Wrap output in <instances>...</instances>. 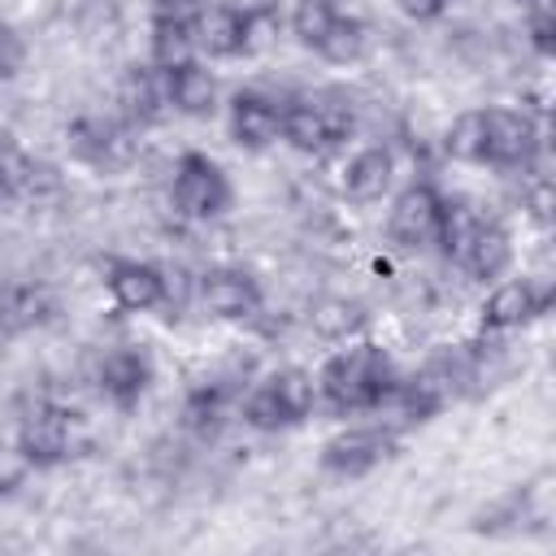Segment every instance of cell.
Returning <instances> with one entry per match:
<instances>
[{
  "mask_svg": "<svg viewBox=\"0 0 556 556\" xmlns=\"http://www.w3.org/2000/svg\"><path fill=\"white\" fill-rule=\"evenodd\" d=\"M543 148L539 122L526 109H508V104H486V109H469L460 113L447 135H443V152L452 161L465 165H495V169H526Z\"/></svg>",
  "mask_w": 556,
  "mask_h": 556,
  "instance_id": "obj_1",
  "label": "cell"
},
{
  "mask_svg": "<svg viewBox=\"0 0 556 556\" xmlns=\"http://www.w3.org/2000/svg\"><path fill=\"white\" fill-rule=\"evenodd\" d=\"M400 387V374L391 365V356L378 343H348L339 348L321 374H317V395L334 408V413H369L382 408Z\"/></svg>",
  "mask_w": 556,
  "mask_h": 556,
  "instance_id": "obj_2",
  "label": "cell"
},
{
  "mask_svg": "<svg viewBox=\"0 0 556 556\" xmlns=\"http://www.w3.org/2000/svg\"><path fill=\"white\" fill-rule=\"evenodd\" d=\"M434 243L478 282H491V278L508 274V265H513V235L495 217H482L452 200H443V222H439Z\"/></svg>",
  "mask_w": 556,
  "mask_h": 556,
  "instance_id": "obj_3",
  "label": "cell"
},
{
  "mask_svg": "<svg viewBox=\"0 0 556 556\" xmlns=\"http://www.w3.org/2000/svg\"><path fill=\"white\" fill-rule=\"evenodd\" d=\"M356 126L352 104L339 91H317V96H300L282 109V139L295 152L321 156L330 148H339Z\"/></svg>",
  "mask_w": 556,
  "mask_h": 556,
  "instance_id": "obj_4",
  "label": "cell"
},
{
  "mask_svg": "<svg viewBox=\"0 0 556 556\" xmlns=\"http://www.w3.org/2000/svg\"><path fill=\"white\" fill-rule=\"evenodd\" d=\"M317 382L304 369H274L243 395V421L252 430H291L313 417Z\"/></svg>",
  "mask_w": 556,
  "mask_h": 556,
  "instance_id": "obj_5",
  "label": "cell"
},
{
  "mask_svg": "<svg viewBox=\"0 0 556 556\" xmlns=\"http://www.w3.org/2000/svg\"><path fill=\"white\" fill-rule=\"evenodd\" d=\"M169 200L178 208V217L187 222H213L230 208L235 191L230 178L222 174V165L204 152H182L174 165V182H169Z\"/></svg>",
  "mask_w": 556,
  "mask_h": 556,
  "instance_id": "obj_6",
  "label": "cell"
},
{
  "mask_svg": "<svg viewBox=\"0 0 556 556\" xmlns=\"http://www.w3.org/2000/svg\"><path fill=\"white\" fill-rule=\"evenodd\" d=\"M70 447H74V413L52 400H35L17 421V456L35 469H52L70 456Z\"/></svg>",
  "mask_w": 556,
  "mask_h": 556,
  "instance_id": "obj_7",
  "label": "cell"
},
{
  "mask_svg": "<svg viewBox=\"0 0 556 556\" xmlns=\"http://www.w3.org/2000/svg\"><path fill=\"white\" fill-rule=\"evenodd\" d=\"M395 447H400V434L391 426H352V430H339L334 439H326L321 469H330L334 478H361V473L378 469L382 460H391Z\"/></svg>",
  "mask_w": 556,
  "mask_h": 556,
  "instance_id": "obj_8",
  "label": "cell"
},
{
  "mask_svg": "<svg viewBox=\"0 0 556 556\" xmlns=\"http://www.w3.org/2000/svg\"><path fill=\"white\" fill-rule=\"evenodd\" d=\"M439 222H443V195L430 182H413L391 200L387 213V235L395 248H430L439 239Z\"/></svg>",
  "mask_w": 556,
  "mask_h": 556,
  "instance_id": "obj_9",
  "label": "cell"
},
{
  "mask_svg": "<svg viewBox=\"0 0 556 556\" xmlns=\"http://www.w3.org/2000/svg\"><path fill=\"white\" fill-rule=\"evenodd\" d=\"M261 282L243 265H213L200 278V304L222 321H248L261 313Z\"/></svg>",
  "mask_w": 556,
  "mask_h": 556,
  "instance_id": "obj_10",
  "label": "cell"
},
{
  "mask_svg": "<svg viewBox=\"0 0 556 556\" xmlns=\"http://www.w3.org/2000/svg\"><path fill=\"white\" fill-rule=\"evenodd\" d=\"M70 148L78 161H87L91 169L100 174H113L122 165H130L135 156V135L126 122H113V117H83L70 126Z\"/></svg>",
  "mask_w": 556,
  "mask_h": 556,
  "instance_id": "obj_11",
  "label": "cell"
},
{
  "mask_svg": "<svg viewBox=\"0 0 556 556\" xmlns=\"http://www.w3.org/2000/svg\"><path fill=\"white\" fill-rule=\"evenodd\" d=\"M547 300H552V291L543 282H534V278H508V282H500L486 295V304H482V330L486 334L521 330V326H530L534 317L547 313Z\"/></svg>",
  "mask_w": 556,
  "mask_h": 556,
  "instance_id": "obj_12",
  "label": "cell"
},
{
  "mask_svg": "<svg viewBox=\"0 0 556 556\" xmlns=\"http://www.w3.org/2000/svg\"><path fill=\"white\" fill-rule=\"evenodd\" d=\"M104 287H109L113 304L126 313H152L169 300V278L152 261H109Z\"/></svg>",
  "mask_w": 556,
  "mask_h": 556,
  "instance_id": "obj_13",
  "label": "cell"
},
{
  "mask_svg": "<svg viewBox=\"0 0 556 556\" xmlns=\"http://www.w3.org/2000/svg\"><path fill=\"white\" fill-rule=\"evenodd\" d=\"M148 382H152V361H148L143 348H130V343L109 348L100 356V365H96V387L117 408L139 404V395L148 391Z\"/></svg>",
  "mask_w": 556,
  "mask_h": 556,
  "instance_id": "obj_14",
  "label": "cell"
},
{
  "mask_svg": "<svg viewBox=\"0 0 556 556\" xmlns=\"http://www.w3.org/2000/svg\"><path fill=\"white\" fill-rule=\"evenodd\" d=\"M282 100L265 96V91H239L230 100V139L239 148H269L274 139H282Z\"/></svg>",
  "mask_w": 556,
  "mask_h": 556,
  "instance_id": "obj_15",
  "label": "cell"
},
{
  "mask_svg": "<svg viewBox=\"0 0 556 556\" xmlns=\"http://www.w3.org/2000/svg\"><path fill=\"white\" fill-rule=\"evenodd\" d=\"M161 70V83H165V100H169V113H187V117H208L213 104H217V78L191 56V61H178V65H156Z\"/></svg>",
  "mask_w": 556,
  "mask_h": 556,
  "instance_id": "obj_16",
  "label": "cell"
},
{
  "mask_svg": "<svg viewBox=\"0 0 556 556\" xmlns=\"http://www.w3.org/2000/svg\"><path fill=\"white\" fill-rule=\"evenodd\" d=\"M195 48L208 56H239L252 48V13L235 4H208L195 22Z\"/></svg>",
  "mask_w": 556,
  "mask_h": 556,
  "instance_id": "obj_17",
  "label": "cell"
},
{
  "mask_svg": "<svg viewBox=\"0 0 556 556\" xmlns=\"http://www.w3.org/2000/svg\"><path fill=\"white\" fill-rule=\"evenodd\" d=\"M395 178V156L387 148H361L348 165H343V195L356 204L382 200V191Z\"/></svg>",
  "mask_w": 556,
  "mask_h": 556,
  "instance_id": "obj_18",
  "label": "cell"
},
{
  "mask_svg": "<svg viewBox=\"0 0 556 556\" xmlns=\"http://www.w3.org/2000/svg\"><path fill=\"white\" fill-rule=\"evenodd\" d=\"M122 109L130 122H161L169 113V100H165V83H161V70L156 65H135L126 78H122Z\"/></svg>",
  "mask_w": 556,
  "mask_h": 556,
  "instance_id": "obj_19",
  "label": "cell"
},
{
  "mask_svg": "<svg viewBox=\"0 0 556 556\" xmlns=\"http://www.w3.org/2000/svg\"><path fill=\"white\" fill-rule=\"evenodd\" d=\"M365 48H369V30H365V22L356 17V13H334L330 17V26L317 35V43H313V52L321 56V61H330V65H352V61H361L365 56Z\"/></svg>",
  "mask_w": 556,
  "mask_h": 556,
  "instance_id": "obj_20",
  "label": "cell"
},
{
  "mask_svg": "<svg viewBox=\"0 0 556 556\" xmlns=\"http://www.w3.org/2000/svg\"><path fill=\"white\" fill-rule=\"evenodd\" d=\"M48 295L43 287H30V282H13V287H0V334H22L30 326H39L48 317Z\"/></svg>",
  "mask_w": 556,
  "mask_h": 556,
  "instance_id": "obj_21",
  "label": "cell"
},
{
  "mask_svg": "<svg viewBox=\"0 0 556 556\" xmlns=\"http://www.w3.org/2000/svg\"><path fill=\"white\" fill-rule=\"evenodd\" d=\"M39 174H43V169L4 135V139H0V204L22 200V195H35Z\"/></svg>",
  "mask_w": 556,
  "mask_h": 556,
  "instance_id": "obj_22",
  "label": "cell"
},
{
  "mask_svg": "<svg viewBox=\"0 0 556 556\" xmlns=\"http://www.w3.org/2000/svg\"><path fill=\"white\" fill-rule=\"evenodd\" d=\"M195 52V26L178 22H152V65H178Z\"/></svg>",
  "mask_w": 556,
  "mask_h": 556,
  "instance_id": "obj_23",
  "label": "cell"
},
{
  "mask_svg": "<svg viewBox=\"0 0 556 556\" xmlns=\"http://www.w3.org/2000/svg\"><path fill=\"white\" fill-rule=\"evenodd\" d=\"M226 400H230V387H222V382L195 387V391L187 395V426H191V430H200V434H213V430L222 426Z\"/></svg>",
  "mask_w": 556,
  "mask_h": 556,
  "instance_id": "obj_24",
  "label": "cell"
},
{
  "mask_svg": "<svg viewBox=\"0 0 556 556\" xmlns=\"http://www.w3.org/2000/svg\"><path fill=\"white\" fill-rule=\"evenodd\" d=\"M339 9H343L339 0H295V9H291V30H295V39H300L304 48H313L317 35L330 26V17H334Z\"/></svg>",
  "mask_w": 556,
  "mask_h": 556,
  "instance_id": "obj_25",
  "label": "cell"
},
{
  "mask_svg": "<svg viewBox=\"0 0 556 556\" xmlns=\"http://www.w3.org/2000/svg\"><path fill=\"white\" fill-rule=\"evenodd\" d=\"M22 65H26V43H22V35L9 22H0V83L17 78Z\"/></svg>",
  "mask_w": 556,
  "mask_h": 556,
  "instance_id": "obj_26",
  "label": "cell"
},
{
  "mask_svg": "<svg viewBox=\"0 0 556 556\" xmlns=\"http://www.w3.org/2000/svg\"><path fill=\"white\" fill-rule=\"evenodd\" d=\"M204 9H208V0H152V22H178V26H195Z\"/></svg>",
  "mask_w": 556,
  "mask_h": 556,
  "instance_id": "obj_27",
  "label": "cell"
},
{
  "mask_svg": "<svg viewBox=\"0 0 556 556\" xmlns=\"http://www.w3.org/2000/svg\"><path fill=\"white\" fill-rule=\"evenodd\" d=\"M530 35H534V48L547 56L552 52V9H547V0H539V9L530 17Z\"/></svg>",
  "mask_w": 556,
  "mask_h": 556,
  "instance_id": "obj_28",
  "label": "cell"
},
{
  "mask_svg": "<svg viewBox=\"0 0 556 556\" xmlns=\"http://www.w3.org/2000/svg\"><path fill=\"white\" fill-rule=\"evenodd\" d=\"M447 4H452V0H400V9H404L408 17H417V22H430V17H439Z\"/></svg>",
  "mask_w": 556,
  "mask_h": 556,
  "instance_id": "obj_29",
  "label": "cell"
},
{
  "mask_svg": "<svg viewBox=\"0 0 556 556\" xmlns=\"http://www.w3.org/2000/svg\"><path fill=\"white\" fill-rule=\"evenodd\" d=\"M22 473H26V460H22V456H17V460H4V456H0V495L13 491V486L22 482Z\"/></svg>",
  "mask_w": 556,
  "mask_h": 556,
  "instance_id": "obj_30",
  "label": "cell"
}]
</instances>
